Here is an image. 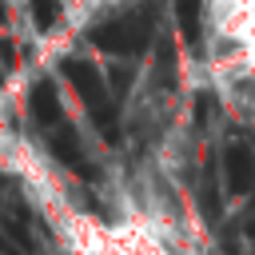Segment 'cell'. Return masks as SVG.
<instances>
[{
    "label": "cell",
    "instance_id": "obj_14",
    "mask_svg": "<svg viewBox=\"0 0 255 255\" xmlns=\"http://www.w3.org/2000/svg\"><path fill=\"white\" fill-rule=\"evenodd\" d=\"M4 20H8V8H4V0H0V24H4Z\"/></svg>",
    "mask_w": 255,
    "mask_h": 255
},
{
    "label": "cell",
    "instance_id": "obj_5",
    "mask_svg": "<svg viewBox=\"0 0 255 255\" xmlns=\"http://www.w3.org/2000/svg\"><path fill=\"white\" fill-rule=\"evenodd\" d=\"M28 112L40 128H56L64 120V108H60V96H56V84L52 80H36L32 92H28Z\"/></svg>",
    "mask_w": 255,
    "mask_h": 255
},
{
    "label": "cell",
    "instance_id": "obj_10",
    "mask_svg": "<svg viewBox=\"0 0 255 255\" xmlns=\"http://www.w3.org/2000/svg\"><path fill=\"white\" fill-rule=\"evenodd\" d=\"M0 255H24V243L8 231V223L0 219Z\"/></svg>",
    "mask_w": 255,
    "mask_h": 255
},
{
    "label": "cell",
    "instance_id": "obj_7",
    "mask_svg": "<svg viewBox=\"0 0 255 255\" xmlns=\"http://www.w3.org/2000/svg\"><path fill=\"white\" fill-rule=\"evenodd\" d=\"M199 211H203V219H219V179H215V159L207 155V163H203V179H199Z\"/></svg>",
    "mask_w": 255,
    "mask_h": 255
},
{
    "label": "cell",
    "instance_id": "obj_8",
    "mask_svg": "<svg viewBox=\"0 0 255 255\" xmlns=\"http://www.w3.org/2000/svg\"><path fill=\"white\" fill-rule=\"evenodd\" d=\"M155 60H159L155 64V80L163 88H175V44H171V36H159V56Z\"/></svg>",
    "mask_w": 255,
    "mask_h": 255
},
{
    "label": "cell",
    "instance_id": "obj_4",
    "mask_svg": "<svg viewBox=\"0 0 255 255\" xmlns=\"http://www.w3.org/2000/svg\"><path fill=\"white\" fill-rule=\"evenodd\" d=\"M223 183L231 195H247L255 187V151L247 143H231L223 151Z\"/></svg>",
    "mask_w": 255,
    "mask_h": 255
},
{
    "label": "cell",
    "instance_id": "obj_11",
    "mask_svg": "<svg viewBox=\"0 0 255 255\" xmlns=\"http://www.w3.org/2000/svg\"><path fill=\"white\" fill-rule=\"evenodd\" d=\"M0 64H4V68H16V48H12V40H4V36H0Z\"/></svg>",
    "mask_w": 255,
    "mask_h": 255
},
{
    "label": "cell",
    "instance_id": "obj_1",
    "mask_svg": "<svg viewBox=\"0 0 255 255\" xmlns=\"http://www.w3.org/2000/svg\"><path fill=\"white\" fill-rule=\"evenodd\" d=\"M151 32H155V8L139 4V8L124 12V16H112V20L96 24L88 32V40L100 52H112V56H139L151 44Z\"/></svg>",
    "mask_w": 255,
    "mask_h": 255
},
{
    "label": "cell",
    "instance_id": "obj_6",
    "mask_svg": "<svg viewBox=\"0 0 255 255\" xmlns=\"http://www.w3.org/2000/svg\"><path fill=\"white\" fill-rule=\"evenodd\" d=\"M175 20H179V32L191 48H199V36H203V4L199 0H175Z\"/></svg>",
    "mask_w": 255,
    "mask_h": 255
},
{
    "label": "cell",
    "instance_id": "obj_2",
    "mask_svg": "<svg viewBox=\"0 0 255 255\" xmlns=\"http://www.w3.org/2000/svg\"><path fill=\"white\" fill-rule=\"evenodd\" d=\"M60 68H64V76L72 80L76 96L84 100V108H88L92 124L100 128V135H104L108 143H120V116H116V96L108 92V84H104V76L96 72V64H84V60H64Z\"/></svg>",
    "mask_w": 255,
    "mask_h": 255
},
{
    "label": "cell",
    "instance_id": "obj_13",
    "mask_svg": "<svg viewBox=\"0 0 255 255\" xmlns=\"http://www.w3.org/2000/svg\"><path fill=\"white\" fill-rule=\"evenodd\" d=\"M243 231H247V235L255 239V207H251V215H247V223H243Z\"/></svg>",
    "mask_w": 255,
    "mask_h": 255
},
{
    "label": "cell",
    "instance_id": "obj_12",
    "mask_svg": "<svg viewBox=\"0 0 255 255\" xmlns=\"http://www.w3.org/2000/svg\"><path fill=\"white\" fill-rule=\"evenodd\" d=\"M128 84H131V68H116V88L124 92Z\"/></svg>",
    "mask_w": 255,
    "mask_h": 255
},
{
    "label": "cell",
    "instance_id": "obj_9",
    "mask_svg": "<svg viewBox=\"0 0 255 255\" xmlns=\"http://www.w3.org/2000/svg\"><path fill=\"white\" fill-rule=\"evenodd\" d=\"M32 16H36V28L48 32L60 20V0H32Z\"/></svg>",
    "mask_w": 255,
    "mask_h": 255
},
{
    "label": "cell",
    "instance_id": "obj_3",
    "mask_svg": "<svg viewBox=\"0 0 255 255\" xmlns=\"http://www.w3.org/2000/svg\"><path fill=\"white\" fill-rule=\"evenodd\" d=\"M48 143H52V155H56L68 171H76V175H80V179H88V183H92V179H100V171L88 163L84 143H80V135H76V128H72L68 120H60V124L52 128V139H48Z\"/></svg>",
    "mask_w": 255,
    "mask_h": 255
}]
</instances>
